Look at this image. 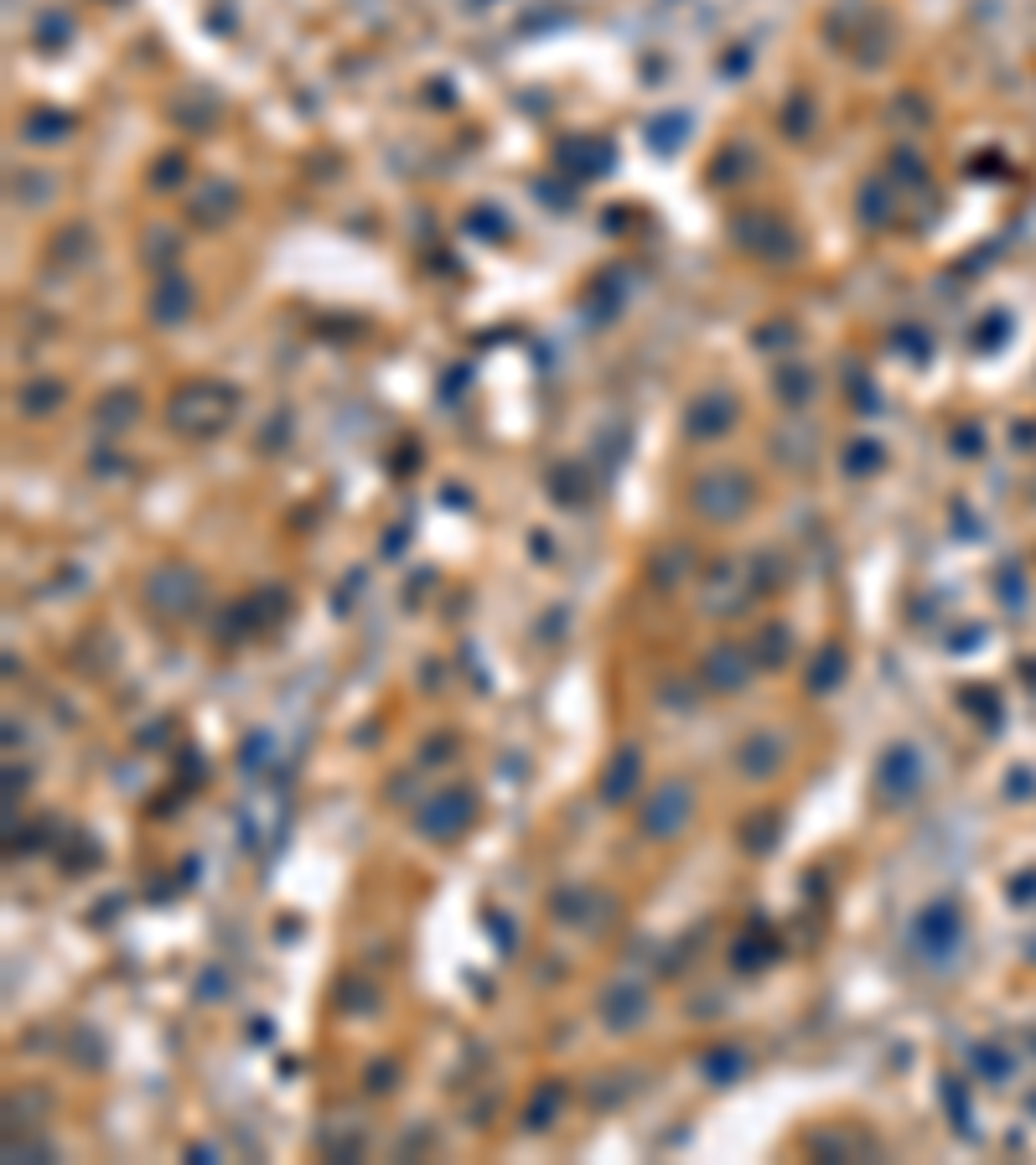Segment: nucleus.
Returning a JSON list of instances; mask_svg holds the SVG:
<instances>
[{
  "label": "nucleus",
  "mask_w": 1036,
  "mask_h": 1165,
  "mask_svg": "<svg viewBox=\"0 0 1036 1165\" xmlns=\"http://www.w3.org/2000/svg\"><path fill=\"white\" fill-rule=\"evenodd\" d=\"M746 493H751V487L736 472H730V477L715 472V477H705V482L694 487V503H699V513H710V518H730V513L746 508Z\"/></svg>",
  "instance_id": "f257e3e1"
},
{
  "label": "nucleus",
  "mask_w": 1036,
  "mask_h": 1165,
  "mask_svg": "<svg viewBox=\"0 0 1036 1165\" xmlns=\"http://www.w3.org/2000/svg\"><path fill=\"white\" fill-rule=\"evenodd\" d=\"M472 803L462 798V792H441V803H431V813H425V834H436V823H446V834H456L467 823Z\"/></svg>",
  "instance_id": "f03ea898"
},
{
  "label": "nucleus",
  "mask_w": 1036,
  "mask_h": 1165,
  "mask_svg": "<svg viewBox=\"0 0 1036 1165\" xmlns=\"http://www.w3.org/2000/svg\"><path fill=\"white\" fill-rule=\"evenodd\" d=\"M684 425H689V436H720L730 425V400H699Z\"/></svg>",
  "instance_id": "7ed1b4c3"
},
{
  "label": "nucleus",
  "mask_w": 1036,
  "mask_h": 1165,
  "mask_svg": "<svg viewBox=\"0 0 1036 1165\" xmlns=\"http://www.w3.org/2000/svg\"><path fill=\"white\" fill-rule=\"evenodd\" d=\"M679 813H684V787H668L663 798L648 808V829H653V834H674Z\"/></svg>",
  "instance_id": "20e7f679"
},
{
  "label": "nucleus",
  "mask_w": 1036,
  "mask_h": 1165,
  "mask_svg": "<svg viewBox=\"0 0 1036 1165\" xmlns=\"http://www.w3.org/2000/svg\"><path fill=\"white\" fill-rule=\"evenodd\" d=\"M632 777H637V756L622 751V756L612 761V772H606V798H612V803L627 798V782H632Z\"/></svg>",
  "instance_id": "39448f33"
},
{
  "label": "nucleus",
  "mask_w": 1036,
  "mask_h": 1165,
  "mask_svg": "<svg viewBox=\"0 0 1036 1165\" xmlns=\"http://www.w3.org/2000/svg\"><path fill=\"white\" fill-rule=\"evenodd\" d=\"M125 410H135V394H119V400L99 405V420H109V425H130V415H125Z\"/></svg>",
  "instance_id": "423d86ee"
},
{
  "label": "nucleus",
  "mask_w": 1036,
  "mask_h": 1165,
  "mask_svg": "<svg viewBox=\"0 0 1036 1165\" xmlns=\"http://www.w3.org/2000/svg\"><path fill=\"white\" fill-rule=\"evenodd\" d=\"M845 467H856V472H871V467H876V446H856V451L845 456Z\"/></svg>",
  "instance_id": "0eeeda50"
},
{
  "label": "nucleus",
  "mask_w": 1036,
  "mask_h": 1165,
  "mask_svg": "<svg viewBox=\"0 0 1036 1165\" xmlns=\"http://www.w3.org/2000/svg\"><path fill=\"white\" fill-rule=\"evenodd\" d=\"M835 673H840V663H835V653H825V668H819V679H814V684H819V689H830V684H835Z\"/></svg>",
  "instance_id": "6e6552de"
}]
</instances>
